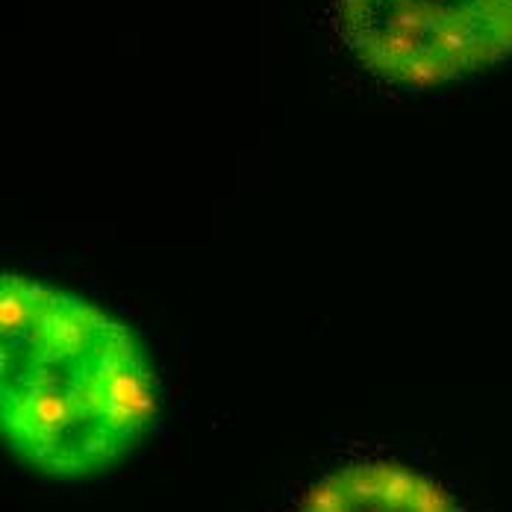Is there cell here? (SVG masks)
<instances>
[{"instance_id": "6da1fadb", "label": "cell", "mask_w": 512, "mask_h": 512, "mask_svg": "<svg viewBox=\"0 0 512 512\" xmlns=\"http://www.w3.org/2000/svg\"><path fill=\"white\" fill-rule=\"evenodd\" d=\"M156 418L136 336L53 286L0 280V427L9 451L51 477L118 465Z\"/></svg>"}, {"instance_id": "7a4b0ae2", "label": "cell", "mask_w": 512, "mask_h": 512, "mask_svg": "<svg viewBox=\"0 0 512 512\" xmlns=\"http://www.w3.org/2000/svg\"><path fill=\"white\" fill-rule=\"evenodd\" d=\"M359 62L404 89H430L512 56V0H336Z\"/></svg>"}, {"instance_id": "3957f363", "label": "cell", "mask_w": 512, "mask_h": 512, "mask_svg": "<svg viewBox=\"0 0 512 512\" xmlns=\"http://www.w3.org/2000/svg\"><path fill=\"white\" fill-rule=\"evenodd\" d=\"M304 512H465L436 480L398 462H359L309 489Z\"/></svg>"}]
</instances>
